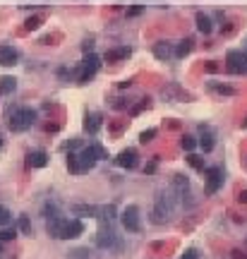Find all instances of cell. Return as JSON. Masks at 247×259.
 <instances>
[{
  "instance_id": "cell-1",
  "label": "cell",
  "mask_w": 247,
  "mask_h": 259,
  "mask_svg": "<svg viewBox=\"0 0 247 259\" xmlns=\"http://www.w3.org/2000/svg\"><path fill=\"white\" fill-rule=\"evenodd\" d=\"M175 211V194L173 190H161V192H156V199H154V211H151V221L154 223H166L168 218L173 216Z\"/></svg>"
},
{
  "instance_id": "cell-2",
  "label": "cell",
  "mask_w": 247,
  "mask_h": 259,
  "mask_svg": "<svg viewBox=\"0 0 247 259\" xmlns=\"http://www.w3.org/2000/svg\"><path fill=\"white\" fill-rule=\"evenodd\" d=\"M98 70H101V58H98L96 53H86L84 58H82L79 67L75 70L77 84H89V82L96 77Z\"/></svg>"
},
{
  "instance_id": "cell-3",
  "label": "cell",
  "mask_w": 247,
  "mask_h": 259,
  "mask_svg": "<svg viewBox=\"0 0 247 259\" xmlns=\"http://www.w3.org/2000/svg\"><path fill=\"white\" fill-rule=\"evenodd\" d=\"M34 122H36V110H34V108H27V106L17 108L15 113L8 115V127H10L12 132H27Z\"/></svg>"
},
{
  "instance_id": "cell-4",
  "label": "cell",
  "mask_w": 247,
  "mask_h": 259,
  "mask_svg": "<svg viewBox=\"0 0 247 259\" xmlns=\"http://www.w3.org/2000/svg\"><path fill=\"white\" fill-rule=\"evenodd\" d=\"M96 247H101V249H122L120 237L115 235L113 226L106 223V221H101V228H98V233H96Z\"/></svg>"
},
{
  "instance_id": "cell-5",
  "label": "cell",
  "mask_w": 247,
  "mask_h": 259,
  "mask_svg": "<svg viewBox=\"0 0 247 259\" xmlns=\"http://www.w3.org/2000/svg\"><path fill=\"white\" fill-rule=\"evenodd\" d=\"M120 223L128 233H140L142 230V221H140V206L137 204H130L120 211Z\"/></svg>"
},
{
  "instance_id": "cell-6",
  "label": "cell",
  "mask_w": 247,
  "mask_h": 259,
  "mask_svg": "<svg viewBox=\"0 0 247 259\" xmlns=\"http://www.w3.org/2000/svg\"><path fill=\"white\" fill-rule=\"evenodd\" d=\"M204 194H216L221 187H223V168H218V166H211V168H206L204 173Z\"/></svg>"
},
{
  "instance_id": "cell-7",
  "label": "cell",
  "mask_w": 247,
  "mask_h": 259,
  "mask_svg": "<svg viewBox=\"0 0 247 259\" xmlns=\"http://www.w3.org/2000/svg\"><path fill=\"white\" fill-rule=\"evenodd\" d=\"M226 70L230 75H245L247 72V60L242 51H228L226 55Z\"/></svg>"
},
{
  "instance_id": "cell-8",
  "label": "cell",
  "mask_w": 247,
  "mask_h": 259,
  "mask_svg": "<svg viewBox=\"0 0 247 259\" xmlns=\"http://www.w3.org/2000/svg\"><path fill=\"white\" fill-rule=\"evenodd\" d=\"M96 163L89 161V159H82L79 154H75V151H67V171L75 173V175H82V173H89L91 168H94Z\"/></svg>"
},
{
  "instance_id": "cell-9",
  "label": "cell",
  "mask_w": 247,
  "mask_h": 259,
  "mask_svg": "<svg viewBox=\"0 0 247 259\" xmlns=\"http://www.w3.org/2000/svg\"><path fill=\"white\" fill-rule=\"evenodd\" d=\"M161 98L163 101H171V103H178V101H190L192 96H190L178 82H168V84L161 89Z\"/></svg>"
},
{
  "instance_id": "cell-10",
  "label": "cell",
  "mask_w": 247,
  "mask_h": 259,
  "mask_svg": "<svg viewBox=\"0 0 247 259\" xmlns=\"http://www.w3.org/2000/svg\"><path fill=\"white\" fill-rule=\"evenodd\" d=\"M115 163H118L120 168H128V171H132V168H137L140 166V154H137V149H122L115 156Z\"/></svg>"
},
{
  "instance_id": "cell-11",
  "label": "cell",
  "mask_w": 247,
  "mask_h": 259,
  "mask_svg": "<svg viewBox=\"0 0 247 259\" xmlns=\"http://www.w3.org/2000/svg\"><path fill=\"white\" fill-rule=\"evenodd\" d=\"M197 147H202L204 154L214 151L216 147V132L209 125H199V140H197Z\"/></svg>"
},
{
  "instance_id": "cell-12",
  "label": "cell",
  "mask_w": 247,
  "mask_h": 259,
  "mask_svg": "<svg viewBox=\"0 0 247 259\" xmlns=\"http://www.w3.org/2000/svg\"><path fill=\"white\" fill-rule=\"evenodd\" d=\"M79 156L96 163V161H101V159H108V151L103 149V144H98V142H91L89 147H82V149H79Z\"/></svg>"
},
{
  "instance_id": "cell-13",
  "label": "cell",
  "mask_w": 247,
  "mask_h": 259,
  "mask_svg": "<svg viewBox=\"0 0 247 259\" xmlns=\"http://www.w3.org/2000/svg\"><path fill=\"white\" fill-rule=\"evenodd\" d=\"M20 63V51L10 46V43H0V65L3 67H12Z\"/></svg>"
},
{
  "instance_id": "cell-14",
  "label": "cell",
  "mask_w": 247,
  "mask_h": 259,
  "mask_svg": "<svg viewBox=\"0 0 247 259\" xmlns=\"http://www.w3.org/2000/svg\"><path fill=\"white\" fill-rule=\"evenodd\" d=\"M84 132L86 135H96L98 130L103 127V115L98 113V110H89V113H84Z\"/></svg>"
},
{
  "instance_id": "cell-15",
  "label": "cell",
  "mask_w": 247,
  "mask_h": 259,
  "mask_svg": "<svg viewBox=\"0 0 247 259\" xmlns=\"http://www.w3.org/2000/svg\"><path fill=\"white\" fill-rule=\"evenodd\" d=\"M151 51H154V58H159V60L166 63V60L175 58V53H173V51H175V43L173 41H156Z\"/></svg>"
},
{
  "instance_id": "cell-16",
  "label": "cell",
  "mask_w": 247,
  "mask_h": 259,
  "mask_svg": "<svg viewBox=\"0 0 247 259\" xmlns=\"http://www.w3.org/2000/svg\"><path fill=\"white\" fill-rule=\"evenodd\" d=\"M130 53H132L130 46H115V48H108L101 60H106V63H120V60L130 58Z\"/></svg>"
},
{
  "instance_id": "cell-17",
  "label": "cell",
  "mask_w": 247,
  "mask_h": 259,
  "mask_svg": "<svg viewBox=\"0 0 247 259\" xmlns=\"http://www.w3.org/2000/svg\"><path fill=\"white\" fill-rule=\"evenodd\" d=\"M82 233H84V223H82V218H67L63 240H75V237H79Z\"/></svg>"
},
{
  "instance_id": "cell-18",
  "label": "cell",
  "mask_w": 247,
  "mask_h": 259,
  "mask_svg": "<svg viewBox=\"0 0 247 259\" xmlns=\"http://www.w3.org/2000/svg\"><path fill=\"white\" fill-rule=\"evenodd\" d=\"M48 159H51V156L43 149L29 151V154H27V166H29V168H43V166H48Z\"/></svg>"
},
{
  "instance_id": "cell-19",
  "label": "cell",
  "mask_w": 247,
  "mask_h": 259,
  "mask_svg": "<svg viewBox=\"0 0 247 259\" xmlns=\"http://www.w3.org/2000/svg\"><path fill=\"white\" fill-rule=\"evenodd\" d=\"M171 190L173 194H178V197H187V192H190V180L185 178L183 173H178V175H173V183H171Z\"/></svg>"
},
{
  "instance_id": "cell-20",
  "label": "cell",
  "mask_w": 247,
  "mask_h": 259,
  "mask_svg": "<svg viewBox=\"0 0 247 259\" xmlns=\"http://www.w3.org/2000/svg\"><path fill=\"white\" fill-rule=\"evenodd\" d=\"M194 24H197V32L204 34V36H209V34L214 32V20H211L209 15H204V12H197V15H194Z\"/></svg>"
},
{
  "instance_id": "cell-21",
  "label": "cell",
  "mask_w": 247,
  "mask_h": 259,
  "mask_svg": "<svg viewBox=\"0 0 247 259\" xmlns=\"http://www.w3.org/2000/svg\"><path fill=\"white\" fill-rule=\"evenodd\" d=\"M65 223H67V218L63 216H58V218H51L48 221V235L51 237H58V240H63V233H65Z\"/></svg>"
},
{
  "instance_id": "cell-22",
  "label": "cell",
  "mask_w": 247,
  "mask_h": 259,
  "mask_svg": "<svg viewBox=\"0 0 247 259\" xmlns=\"http://www.w3.org/2000/svg\"><path fill=\"white\" fill-rule=\"evenodd\" d=\"M17 91V79L12 75H0V96H12Z\"/></svg>"
},
{
  "instance_id": "cell-23",
  "label": "cell",
  "mask_w": 247,
  "mask_h": 259,
  "mask_svg": "<svg viewBox=\"0 0 247 259\" xmlns=\"http://www.w3.org/2000/svg\"><path fill=\"white\" fill-rule=\"evenodd\" d=\"M194 48V39L192 36H185V39H180V41L175 43V58H185V55H190Z\"/></svg>"
},
{
  "instance_id": "cell-24",
  "label": "cell",
  "mask_w": 247,
  "mask_h": 259,
  "mask_svg": "<svg viewBox=\"0 0 247 259\" xmlns=\"http://www.w3.org/2000/svg\"><path fill=\"white\" fill-rule=\"evenodd\" d=\"M209 91H214V94H218V96H235V86L230 84H221V82H209Z\"/></svg>"
},
{
  "instance_id": "cell-25",
  "label": "cell",
  "mask_w": 247,
  "mask_h": 259,
  "mask_svg": "<svg viewBox=\"0 0 247 259\" xmlns=\"http://www.w3.org/2000/svg\"><path fill=\"white\" fill-rule=\"evenodd\" d=\"M43 22H46V17H43V15H32V17H27V20H24L22 32H36Z\"/></svg>"
},
{
  "instance_id": "cell-26",
  "label": "cell",
  "mask_w": 247,
  "mask_h": 259,
  "mask_svg": "<svg viewBox=\"0 0 247 259\" xmlns=\"http://www.w3.org/2000/svg\"><path fill=\"white\" fill-rule=\"evenodd\" d=\"M108 103H110V108L113 110H128V108H132V98L130 96H115V98H108Z\"/></svg>"
},
{
  "instance_id": "cell-27",
  "label": "cell",
  "mask_w": 247,
  "mask_h": 259,
  "mask_svg": "<svg viewBox=\"0 0 247 259\" xmlns=\"http://www.w3.org/2000/svg\"><path fill=\"white\" fill-rule=\"evenodd\" d=\"M72 214H75V216H98V206L75 204V206H72Z\"/></svg>"
},
{
  "instance_id": "cell-28",
  "label": "cell",
  "mask_w": 247,
  "mask_h": 259,
  "mask_svg": "<svg viewBox=\"0 0 247 259\" xmlns=\"http://www.w3.org/2000/svg\"><path fill=\"white\" fill-rule=\"evenodd\" d=\"M149 108H151V98L144 96V98H140V103H132L130 113H132V115H140L142 110H149Z\"/></svg>"
},
{
  "instance_id": "cell-29",
  "label": "cell",
  "mask_w": 247,
  "mask_h": 259,
  "mask_svg": "<svg viewBox=\"0 0 247 259\" xmlns=\"http://www.w3.org/2000/svg\"><path fill=\"white\" fill-rule=\"evenodd\" d=\"M17 228H20V233H24V235H32V221H29V216L22 214L17 218Z\"/></svg>"
},
{
  "instance_id": "cell-30",
  "label": "cell",
  "mask_w": 247,
  "mask_h": 259,
  "mask_svg": "<svg viewBox=\"0 0 247 259\" xmlns=\"http://www.w3.org/2000/svg\"><path fill=\"white\" fill-rule=\"evenodd\" d=\"M180 147L192 154V151L197 149V137H192V135H183V137H180Z\"/></svg>"
},
{
  "instance_id": "cell-31",
  "label": "cell",
  "mask_w": 247,
  "mask_h": 259,
  "mask_svg": "<svg viewBox=\"0 0 247 259\" xmlns=\"http://www.w3.org/2000/svg\"><path fill=\"white\" fill-rule=\"evenodd\" d=\"M187 163H190V166H192L194 171H204V159H202V156H197V154H187Z\"/></svg>"
},
{
  "instance_id": "cell-32",
  "label": "cell",
  "mask_w": 247,
  "mask_h": 259,
  "mask_svg": "<svg viewBox=\"0 0 247 259\" xmlns=\"http://www.w3.org/2000/svg\"><path fill=\"white\" fill-rule=\"evenodd\" d=\"M10 223H12V211L5 204H0V228L10 226Z\"/></svg>"
},
{
  "instance_id": "cell-33",
  "label": "cell",
  "mask_w": 247,
  "mask_h": 259,
  "mask_svg": "<svg viewBox=\"0 0 247 259\" xmlns=\"http://www.w3.org/2000/svg\"><path fill=\"white\" fill-rule=\"evenodd\" d=\"M144 10H147V5H130L128 10H125V17H128V20H135V17L144 15Z\"/></svg>"
},
{
  "instance_id": "cell-34",
  "label": "cell",
  "mask_w": 247,
  "mask_h": 259,
  "mask_svg": "<svg viewBox=\"0 0 247 259\" xmlns=\"http://www.w3.org/2000/svg\"><path fill=\"white\" fill-rule=\"evenodd\" d=\"M17 237V230L15 228H0V242H10Z\"/></svg>"
},
{
  "instance_id": "cell-35",
  "label": "cell",
  "mask_w": 247,
  "mask_h": 259,
  "mask_svg": "<svg viewBox=\"0 0 247 259\" xmlns=\"http://www.w3.org/2000/svg\"><path fill=\"white\" fill-rule=\"evenodd\" d=\"M156 135H159V130H156V127L144 130V132L140 135V142H142V144H149V142H154V137H156Z\"/></svg>"
},
{
  "instance_id": "cell-36",
  "label": "cell",
  "mask_w": 247,
  "mask_h": 259,
  "mask_svg": "<svg viewBox=\"0 0 247 259\" xmlns=\"http://www.w3.org/2000/svg\"><path fill=\"white\" fill-rule=\"evenodd\" d=\"M43 214H46V218L51 221V218H58V216H60V211H58V206H55V204H51V202H48V204L43 206Z\"/></svg>"
},
{
  "instance_id": "cell-37",
  "label": "cell",
  "mask_w": 247,
  "mask_h": 259,
  "mask_svg": "<svg viewBox=\"0 0 247 259\" xmlns=\"http://www.w3.org/2000/svg\"><path fill=\"white\" fill-rule=\"evenodd\" d=\"M65 149H67V151L82 149V140H79V137H75V140H70V142H67V144H65Z\"/></svg>"
},
{
  "instance_id": "cell-38",
  "label": "cell",
  "mask_w": 247,
  "mask_h": 259,
  "mask_svg": "<svg viewBox=\"0 0 247 259\" xmlns=\"http://www.w3.org/2000/svg\"><path fill=\"white\" fill-rule=\"evenodd\" d=\"M82 51L84 53H94V39H84L82 41Z\"/></svg>"
},
{
  "instance_id": "cell-39",
  "label": "cell",
  "mask_w": 247,
  "mask_h": 259,
  "mask_svg": "<svg viewBox=\"0 0 247 259\" xmlns=\"http://www.w3.org/2000/svg\"><path fill=\"white\" fill-rule=\"evenodd\" d=\"M204 70H206V72H218V70H221V65L216 63V60H206Z\"/></svg>"
},
{
  "instance_id": "cell-40",
  "label": "cell",
  "mask_w": 247,
  "mask_h": 259,
  "mask_svg": "<svg viewBox=\"0 0 247 259\" xmlns=\"http://www.w3.org/2000/svg\"><path fill=\"white\" fill-rule=\"evenodd\" d=\"M183 259H199V254H197V249H194V247H190V249H185Z\"/></svg>"
},
{
  "instance_id": "cell-41",
  "label": "cell",
  "mask_w": 247,
  "mask_h": 259,
  "mask_svg": "<svg viewBox=\"0 0 247 259\" xmlns=\"http://www.w3.org/2000/svg\"><path fill=\"white\" fill-rule=\"evenodd\" d=\"M237 202H240V204H247V190L237 192Z\"/></svg>"
},
{
  "instance_id": "cell-42",
  "label": "cell",
  "mask_w": 247,
  "mask_h": 259,
  "mask_svg": "<svg viewBox=\"0 0 247 259\" xmlns=\"http://www.w3.org/2000/svg\"><path fill=\"white\" fill-rule=\"evenodd\" d=\"M230 254H233V259H247V254L245 252H240V249H233Z\"/></svg>"
},
{
  "instance_id": "cell-43",
  "label": "cell",
  "mask_w": 247,
  "mask_h": 259,
  "mask_svg": "<svg viewBox=\"0 0 247 259\" xmlns=\"http://www.w3.org/2000/svg\"><path fill=\"white\" fill-rule=\"evenodd\" d=\"M154 171H156V161H151L144 166V173H154Z\"/></svg>"
},
{
  "instance_id": "cell-44",
  "label": "cell",
  "mask_w": 247,
  "mask_h": 259,
  "mask_svg": "<svg viewBox=\"0 0 247 259\" xmlns=\"http://www.w3.org/2000/svg\"><path fill=\"white\" fill-rule=\"evenodd\" d=\"M130 86H132V79H122L118 84V89H130Z\"/></svg>"
},
{
  "instance_id": "cell-45",
  "label": "cell",
  "mask_w": 247,
  "mask_h": 259,
  "mask_svg": "<svg viewBox=\"0 0 247 259\" xmlns=\"http://www.w3.org/2000/svg\"><path fill=\"white\" fill-rule=\"evenodd\" d=\"M242 127H247V115H245V120H242Z\"/></svg>"
},
{
  "instance_id": "cell-46",
  "label": "cell",
  "mask_w": 247,
  "mask_h": 259,
  "mask_svg": "<svg viewBox=\"0 0 247 259\" xmlns=\"http://www.w3.org/2000/svg\"><path fill=\"white\" fill-rule=\"evenodd\" d=\"M3 142H5V140H3V132H0V147H3Z\"/></svg>"
},
{
  "instance_id": "cell-47",
  "label": "cell",
  "mask_w": 247,
  "mask_h": 259,
  "mask_svg": "<svg viewBox=\"0 0 247 259\" xmlns=\"http://www.w3.org/2000/svg\"><path fill=\"white\" fill-rule=\"evenodd\" d=\"M245 60H247V51H245Z\"/></svg>"
},
{
  "instance_id": "cell-48",
  "label": "cell",
  "mask_w": 247,
  "mask_h": 259,
  "mask_svg": "<svg viewBox=\"0 0 247 259\" xmlns=\"http://www.w3.org/2000/svg\"><path fill=\"white\" fill-rule=\"evenodd\" d=\"M0 254H3V247H0Z\"/></svg>"
}]
</instances>
